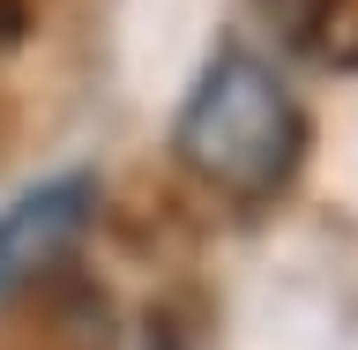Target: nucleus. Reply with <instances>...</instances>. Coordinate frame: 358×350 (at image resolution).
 <instances>
[{"label":"nucleus","instance_id":"7ed1b4c3","mask_svg":"<svg viewBox=\"0 0 358 350\" xmlns=\"http://www.w3.org/2000/svg\"><path fill=\"white\" fill-rule=\"evenodd\" d=\"M254 8L284 38V52L329 75H358V0H254Z\"/></svg>","mask_w":358,"mask_h":350},{"label":"nucleus","instance_id":"20e7f679","mask_svg":"<svg viewBox=\"0 0 358 350\" xmlns=\"http://www.w3.org/2000/svg\"><path fill=\"white\" fill-rule=\"evenodd\" d=\"M22 30H30V0H0V52L22 45Z\"/></svg>","mask_w":358,"mask_h":350},{"label":"nucleus","instance_id":"f257e3e1","mask_svg":"<svg viewBox=\"0 0 358 350\" xmlns=\"http://www.w3.org/2000/svg\"><path fill=\"white\" fill-rule=\"evenodd\" d=\"M179 164L231 201H268L306 156V112L254 52H217L172 127Z\"/></svg>","mask_w":358,"mask_h":350},{"label":"nucleus","instance_id":"f03ea898","mask_svg":"<svg viewBox=\"0 0 358 350\" xmlns=\"http://www.w3.org/2000/svg\"><path fill=\"white\" fill-rule=\"evenodd\" d=\"M90 209H97V179L90 172L45 179V187H30L22 201H8V209H0V298H15V291H30L38 276H52V268L83 246Z\"/></svg>","mask_w":358,"mask_h":350}]
</instances>
